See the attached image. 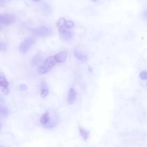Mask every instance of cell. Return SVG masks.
<instances>
[{"label":"cell","instance_id":"cell-1","mask_svg":"<svg viewBox=\"0 0 147 147\" xmlns=\"http://www.w3.org/2000/svg\"><path fill=\"white\" fill-rule=\"evenodd\" d=\"M34 42V39L33 37H29L26 38L20 45V52L22 54L25 53L29 51L30 48Z\"/></svg>","mask_w":147,"mask_h":147},{"label":"cell","instance_id":"cell-2","mask_svg":"<svg viewBox=\"0 0 147 147\" xmlns=\"http://www.w3.org/2000/svg\"><path fill=\"white\" fill-rule=\"evenodd\" d=\"M16 21V17L10 14H3L0 16V24L1 25H10Z\"/></svg>","mask_w":147,"mask_h":147},{"label":"cell","instance_id":"cell-3","mask_svg":"<svg viewBox=\"0 0 147 147\" xmlns=\"http://www.w3.org/2000/svg\"><path fill=\"white\" fill-rule=\"evenodd\" d=\"M33 33L38 37H45L51 34V29L46 26H41L32 30Z\"/></svg>","mask_w":147,"mask_h":147},{"label":"cell","instance_id":"cell-4","mask_svg":"<svg viewBox=\"0 0 147 147\" xmlns=\"http://www.w3.org/2000/svg\"><path fill=\"white\" fill-rule=\"evenodd\" d=\"M0 84H1V91L4 94H7L8 93V86H9V83L6 79L5 76L3 75L2 72H1V82H0Z\"/></svg>","mask_w":147,"mask_h":147},{"label":"cell","instance_id":"cell-5","mask_svg":"<svg viewBox=\"0 0 147 147\" xmlns=\"http://www.w3.org/2000/svg\"><path fill=\"white\" fill-rule=\"evenodd\" d=\"M76 92L74 88L71 87L69 89V92L67 95V103L69 105L74 103L76 100Z\"/></svg>","mask_w":147,"mask_h":147},{"label":"cell","instance_id":"cell-6","mask_svg":"<svg viewBox=\"0 0 147 147\" xmlns=\"http://www.w3.org/2000/svg\"><path fill=\"white\" fill-rule=\"evenodd\" d=\"M57 62L56 61L54 56H49L47 57V59L45 60L43 64V66L45 67L48 70L50 68H51L52 67H53Z\"/></svg>","mask_w":147,"mask_h":147},{"label":"cell","instance_id":"cell-7","mask_svg":"<svg viewBox=\"0 0 147 147\" xmlns=\"http://www.w3.org/2000/svg\"><path fill=\"white\" fill-rule=\"evenodd\" d=\"M67 57V52L65 51H61L54 56L55 59L57 63H63L65 61Z\"/></svg>","mask_w":147,"mask_h":147},{"label":"cell","instance_id":"cell-8","mask_svg":"<svg viewBox=\"0 0 147 147\" xmlns=\"http://www.w3.org/2000/svg\"><path fill=\"white\" fill-rule=\"evenodd\" d=\"M66 21L63 18H60L57 22V27L59 29V33H61L63 31L66 30L65 24H66Z\"/></svg>","mask_w":147,"mask_h":147},{"label":"cell","instance_id":"cell-9","mask_svg":"<svg viewBox=\"0 0 147 147\" xmlns=\"http://www.w3.org/2000/svg\"><path fill=\"white\" fill-rule=\"evenodd\" d=\"M50 118H51L49 116V114L48 111H47L42 114V115L41 116V117L40 118V122L43 125H48V123H49V122L50 121Z\"/></svg>","mask_w":147,"mask_h":147},{"label":"cell","instance_id":"cell-10","mask_svg":"<svg viewBox=\"0 0 147 147\" xmlns=\"http://www.w3.org/2000/svg\"><path fill=\"white\" fill-rule=\"evenodd\" d=\"M74 55L78 59H79V60H80L82 61H86L87 60V56L84 53H83L82 52H81L76 49L75 50Z\"/></svg>","mask_w":147,"mask_h":147},{"label":"cell","instance_id":"cell-11","mask_svg":"<svg viewBox=\"0 0 147 147\" xmlns=\"http://www.w3.org/2000/svg\"><path fill=\"white\" fill-rule=\"evenodd\" d=\"M79 131L81 137L83 138L84 141L86 142L89 137V131L87 130L84 128H82L80 126L79 127Z\"/></svg>","mask_w":147,"mask_h":147},{"label":"cell","instance_id":"cell-12","mask_svg":"<svg viewBox=\"0 0 147 147\" xmlns=\"http://www.w3.org/2000/svg\"><path fill=\"white\" fill-rule=\"evenodd\" d=\"M49 93V89L47 86V84L44 83H43L41 87V90H40V95L41 97L42 98H45L47 96L48 94Z\"/></svg>","mask_w":147,"mask_h":147},{"label":"cell","instance_id":"cell-13","mask_svg":"<svg viewBox=\"0 0 147 147\" xmlns=\"http://www.w3.org/2000/svg\"><path fill=\"white\" fill-rule=\"evenodd\" d=\"M42 57L40 54H37L33 56L31 60V65L32 66H36L41 61Z\"/></svg>","mask_w":147,"mask_h":147},{"label":"cell","instance_id":"cell-14","mask_svg":"<svg viewBox=\"0 0 147 147\" xmlns=\"http://www.w3.org/2000/svg\"><path fill=\"white\" fill-rule=\"evenodd\" d=\"M60 33L61 37L64 40H68L72 37L71 32L70 31L67 30V29L63 31V32Z\"/></svg>","mask_w":147,"mask_h":147},{"label":"cell","instance_id":"cell-15","mask_svg":"<svg viewBox=\"0 0 147 147\" xmlns=\"http://www.w3.org/2000/svg\"><path fill=\"white\" fill-rule=\"evenodd\" d=\"M139 76L140 79L142 80H147V71H142L140 73Z\"/></svg>","mask_w":147,"mask_h":147},{"label":"cell","instance_id":"cell-16","mask_svg":"<svg viewBox=\"0 0 147 147\" xmlns=\"http://www.w3.org/2000/svg\"><path fill=\"white\" fill-rule=\"evenodd\" d=\"M48 71V69L45 67H44L43 65H41L38 68V72L40 74H45Z\"/></svg>","mask_w":147,"mask_h":147},{"label":"cell","instance_id":"cell-17","mask_svg":"<svg viewBox=\"0 0 147 147\" xmlns=\"http://www.w3.org/2000/svg\"><path fill=\"white\" fill-rule=\"evenodd\" d=\"M74 22L72 21H67L66 22L65 27H66V28L69 29V28H72L74 26Z\"/></svg>","mask_w":147,"mask_h":147},{"label":"cell","instance_id":"cell-18","mask_svg":"<svg viewBox=\"0 0 147 147\" xmlns=\"http://www.w3.org/2000/svg\"><path fill=\"white\" fill-rule=\"evenodd\" d=\"M6 45H5V44H3V43H2V42H1V45H0V48H1V51H5V49H6Z\"/></svg>","mask_w":147,"mask_h":147},{"label":"cell","instance_id":"cell-19","mask_svg":"<svg viewBox=\"0 0 147 147\" xmlns=\"http://www.w3.org/2000/svg\"><path fill=\"white\" fill-rule=\"evenodd\" d=\"M26 88H27V87L25 84H21L20 86V89L22 91H25L26 90Z\"/></svg>","mask_w":147,"mask_h":147},{"label":"cell","instance_id":"cell-20","mask_svg":"<svg viewBox=\"0 0 147 147\" xmlns=\"http://www.w3.org/2000/svg\"><path fill=\"white\" fill-rule=\"evenodd\" d=\"M143 16L144 17V18L147 20V10H145L143 13Z\"/></svg>","mask_w":147,"mask_h":147},{"label":"cell","instance_id":"cell-21","mask_svg":"<svg viewBox=\"0 0 147 147\" xmlns=\"http://www.w3.org/2000/svg\"><path fill=\"white\" fill-rule=\"evenodd\" d=\"M91 2H95L97 0H90Z\"/></svg>","mask_w":147,"mask_h":147},{"label":"cell","instance_id":"cell-22","mask_svg":"<svg viewBox=\"0 0 147 147\" xmlns=\"http://www.w3.org/2000/svg\"><path fill=\"white\" fill-rule=\"evenodd\" d=\"M33 1H35V2H38V1H40V0H32Z\"/></svg>","mask_w":147,"mask_h":147},{"label":"cell","instance_id":"cell-23","mask_svg":"<svg viewBox=\"0 0 147 147\" xmlns=\"http://www.w3.org/2000/svg\"><path fill=\"white\" fill-rule=\"evenodd\" d=\"M146 86H147V81H146Z\"/></svg>","mask_w":147,"mask_h":147}]
</instances>
